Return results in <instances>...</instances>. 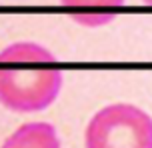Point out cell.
Here are the masks:
<instances>
[{"label":"cell","mask_w":152,"mask_h":148,"mask_svg":"<svg viewBox=\"0 0 152 148\" xmlns=\"http://www.w3.org/2000/svg\"><path fill=\"white\" fill-rule=\"evenodd\" d=\"M56 56L36 42H14L0 50V104L12 112H40L60 94Z\"/></svg>","instance_id":"obj_1"},{"label":"cell","mask_w":152,"mask_h":148,"mask_svg":"<svg viewBox=\"0 0 152 148\" xmlns=\"http://www.w3.org/2000/svg\"><path fill=\"white\" fill-rule=\"evenodd\" d=\"M86 148H152V116L118 102L98 110L84 132Z\"/></svg>","instance_id":"obj_2"},{"label":"cell","mask_w":152,"mask_h":148,"mask_svg":"<svg viewBox=\"0 0 152 148\" xmlns=\"http://www.w3.org/2000/svg\"><path fill=\"white\" fill-rule=\"evenodd\" d=\"M62 6L72 10V20L82 26H104L116 18L124 0H60Z\"/></svg>","instance_id":"obj_3"},{"label":"cell","mask_w":152,"mask_h":148,"mask_svg":"<svg viewBox=\"0 0 152 148\" xmlns=\"http://www.w3.org/2000/svg\"><path fill=\"white\" fill-rule=\"evenodd\" d=\"M144 4H148V6H152V0H142Z\"/></svg>","instance_id":"obj_5"},{"label":"cell","mask_w":152,"mask_h":148,"mask_svg":"<svg viewBox=\"0 0 152 148\" xmlns=\"http://www.w3.org/2000/svg\"><path fill=\"white\" fill-rule=\"evenodd\" d=\"M0 148H60V138L48 122H26L18 126Z\"/></svg>","instance_id":"obj_4"}]
</instances>
